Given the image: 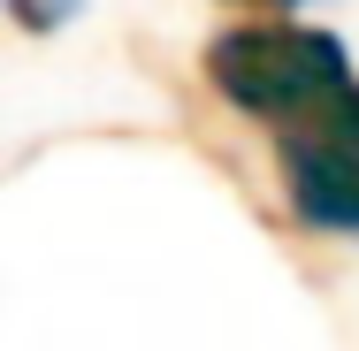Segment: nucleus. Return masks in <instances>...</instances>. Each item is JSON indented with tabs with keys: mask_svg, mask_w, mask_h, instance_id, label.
I'll use <instances>...</instances> for the list:
<instances>
[{
	"mask_svg": "<svg viewBox=\"0 0 359 351\" xmlns=\"http://www.w3.org/2000/svg\"><path fill=\"white\" fill-rule=\"evenodd\" d=\"M199 76L215 84V99H229L237 115L260 123H298L321 99H337L352 84V54L337 31L321 23H290V15H252V23H222L199 54Z\"/></svg>",
	"mask_w": 359,
	"mask_h": 351,
	"instance_id": "1",
	"label": "nucleus"
},
{
	"mask_svg": "<svg viewBox=\"0 0 359 351\" xmlns=\"http://www.w3.org/2000/svg\"><path fill=\"white\" fill-rule=\"evenodd\" d=\"M222 8H245V15H290L298 0H222Z\"/></svg>",
	"mask_w": 359,
	"mask_h": 351,
	"instance_id": "4",
	"label": "nucleus"
},
{
	"mask_svg": "<svg viewBox=\"0 0 359 351\" xmlns=\"http://www.w3.org/2000/svg\"><path fill=\"white\" fill-rule=\"evenodd\" d=\"M8 15H15L23 31H39V39H46V31H62V23L76 15V0H8Z\"/></svg>",
	"mask_w": 359,
	"mask_h": 351,
	"instance_id": "3",
	"label": "nucleus"
},
{
	"mask_svg": "<svg viewBox=\"0 0 359 351\" xmlns=\"http://www.w3.org/2000/svg\"><path fill=\"white\" fill-rule=\"evenodd\" d=\"M276 176L306 229L321 237H359V76L276 130Z\"/></svg>",
	"mask_w": 359,
	"mask_h": 351,
	"instance_id": "2",
	"label": "nucleus"
}]
</instances>
